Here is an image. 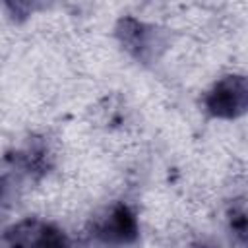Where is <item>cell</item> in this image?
<instances>
[{
  "instance_id": "6da1fadb",
  "label": "cell",
  "mask_w": 248,
  "mask_h": 248,
  "mask_svg": "<svg viewBox=\"0 0 248 248\" xmlns=\"http://www.w3.org/2000/svg\"><path fill=\"white\" fill-rule=\"evenodd\" d=\"M248 105V83L244 76H225L205 97L207 110L217 118H236Z\"/></svg>"
},
{
  "instance_id": "7a4b0ae2",
  "label": "cell",
  "mask_w": 248,
  "mask_h": 248,
  "mask_svg": "<svg viewBox=\"0 0 248 248\" xmlns=\"http://www.w3.org/2000/svg\"><path fill=\"white\" fill-rule=\"evenodd\" d=\"M8 248H66L68 240L60 229L39 219H25L6 231Z\"/></svg>"
},
{
  "instance_id": "3957f363",
  "label": "cell",
  "mask_w": 248,
  "mask_h": 248,
  "mask_svg": "<svg viewBox=\"0 0 248 248\" xmlns=\"http://www.w3.org/2000/svg\"><path fill=\"white\" fill-rule=\"evenodd\" d=\"M95 238L105 246H128L138 238V223L128 205H114L95 225Z\"/></svg>"
},
{
  "instance_id": "277c9868",
  "label": "cell",
  "mask_w": 248,
  "mask_h": 248,
  "mask_svg": "<svg viewBox=\"0 0 248 248\" xmlns=\"http://www.w3.org/2000/svg\"><path fill=\"white\" fill-rule=\"evenodd\" d=\"M118 35H120L122 43L126 45V48L132 50L138 58H147V56L155 54L153 45H157V33L153 27H147V25L128 17V19L120 21Z\"/></svg>"
},
{
  "instance_id": "5b68a950",
  "label": "cell",
  "mask_w": 248,
  "mask_h": 248,
  "mask_svg": "<svg viewBox=\"0 0 248 248\" xmlns=\"http://www.w3.org/2000/svg\"><path fill=\"white\" fill-rule=\"evenodd\" d=\"M231 227H232V232L238 236V240L244 242V236H246V213H244V205L242 203H238L236 207H232Z\"/></svg>"
}]
</instances>
